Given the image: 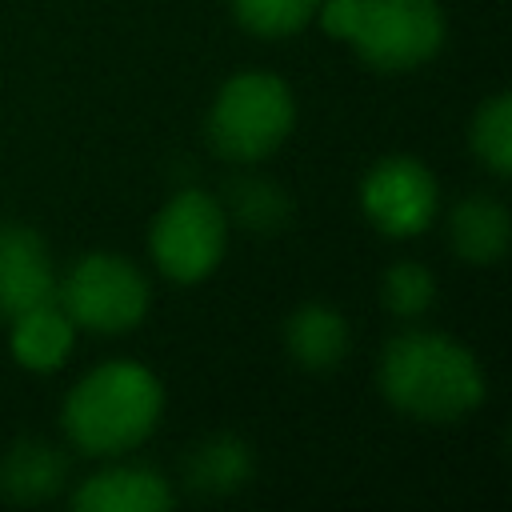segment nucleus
<instances>
[{
  "instance_id": "9b49d317",
  "label": "nucleus",
  "mask_w": 512,
  "mask_h": 512,
  "mask_svg": "<svg viewBox=\"0 0 512 512\" xmlns=\"http://www.w3.org/2000/svg\"><path fill=\"white\" fill-rule=\"evenodd\" d=\"M512 240V216L504 208V200L488 196V192H472L464 200H456L452 216H448V244L464 264L488 268L496 260H504Z\"/></svg>"
},
{
  "instance_id": "2eb2a0df",
  "label": "nucleus",
  "mask_w": 512,
  "mask_h": 512,
  "mask_svg": "<svg viewBox=\"0 0 512 512\" xmlns=\"http://www.w3.org/2000/svg\"><path fill=\"white\" fill-rule=\"evenodd\" d=\"M220 204H224L228 224H240L248 232H280L292 220V196L260 172L236 176Z\"/></svg>"
},
{
  "instance_id": "6e6552de",
  "label": "nucleus",
  "mask_w": 512,
  "mask_h": 512,
  "mask_svg": "<svg viewBox=\"0 0 512 512\" xmlns=\"http://www.w3.org/2000/svg\"><path fill=\"white\" fill-rule=\"evenodd\" d=\"M56 280L60 276L44 236L28 224H0V316L12 320L56 300Z\"/></svg>"
},
{
  "instance_id": "7ed1b4c3",
  "label": "nucleus",
  "mask_w": 512,
  "mask_h": 512,
  "mask_svg": "<svg viewBox=\"0 0 512 512\" xmlns=\"http://www.w3.org/2000/svg\"><path fill=\"white\" fill-rule=\"evenodd\" d=\"M316 20L372 72L388 76L424 68L448 40V20L436 0H320Z\"/></svg>"
},
{
  "instance_id": "a211bd4d",
  "label": "nucleus",
  "mask_w": 512,
  "mask_h": 512,
  "mask_svg": "<svg viewBox=\"0 0 512 512\" xmlns=\"http://www.w3.org/2000/svg\"><path fill=\"white\" fill-rule=\"evenodd\" d=\"M432 300H436V276L420 260H396L380 276V304L404 324L420 320L432 308Z\"/></svg>"
},
{
  "instance_id": "dca6fc26",
  "label": "nucleus",
  "mask_w": 512,
  "mask_h": 512,
  "mask_svg": "<svg viewBox=\"0 0 512 512\" xmlns=\"http://www.w3.org/2000/svg\"><path fill=\"white\" fill-rule=\"evenodd\" d=\"M468 148L492 176H512V96L492 92L468 124Z\"/></svg>"
},
{
  "instance_id": "0eeeda50",
  "label": "nucleus",
  "mask_w": 512,
  "mask_h": 512,
  "mask_svg": "<svg viewBox=\"0 0 512 512\" xmlns=\"http://www.w3.org/2000/svg\"><path fill=\"white\" fill-rule=\"evenodd\" d=\"M360 212L376 232L392 240H412L436 224L440 184L420 156H380L360 180Z\"/></svg>"
},
{
  "instance_id": "1a4fd4ad",
  "label": "nucleus",
  "mask_w": 512,
  "mask_h": 512,
  "mask_svg": "<svg viewBox=\"0 0 512 512\" xmlns=\"http://www.w3.org/2000/svg\"><path fill=\"white\" fill-rule=\"evenodd\" d=\"M72 508L76 512H168L176 508V492L156 468L116 456L108 468L76 484Z\"/></svg>"
},
{
  "instance_id": "f257e3e1",
  "label": "nucleus",
  "mask_w": 512,
  "mask_h": 512,
  "mask_svg": "<svg viewBox=\"0 0 512 512\" xmlns=\"http://www.w3.org/2000/svg\"><path fill=\"white\" fill-rule=\"evenodd\" d=\"M384 400L420 424H456L484 404V368L468 344L436 328L396 332L376 364Z\"/></svg>"
},
{
  "instance_id": "ddd939ff",
  "label": "nucleus",
  "mask_w": 512,
  "mask_h": 512,
  "mask_svg": "<svg viewBox=\"0 0 512 512\" xmlns=\"http://www.w3.org/2000/svg\"><path fill=\"white\" fill-rule=\"evenodd\" d=\"M348 344H352V328L344 312L324 300H308L284 320V348L308 372L336 368L348 356Z\"/></svg>"
},
{
  "instance_id": "20e7f679",
  "label": "nucleus",
  "mask_w": 512,
  "mask_h": 512,
  "mask_svg": "<svg viewBox=\"0 0 512 512\" xmlns=\"http://www.w3.org/2000/svg\"><path fill=\"white\" fill-rule=\"evenodd\" d=\"M296 128V92L276 72L228 76L208 108L204 136L220 160L252 168L268 160Z\"/></svg>"
},
{
  "instance_id": "f8f14e48",
  "label": "nucleus",
  "mask_w": 512,
  "mask_h": 512,
  "mask_svg": "<svg viewBox=\"0 0 512 512\" xmlns=\"http://www.w3.org/2000/svg\"><path fill=\"white\" fill-rule=\"evenodd\" d=\"M72 344H76V324L68 320V312L48 300V304H36L20 316L8 320V348H12V360L28 372H56L64 368V360L72 356Z\"/></svg>"
},
{
  "instance_id": "f3484780",
  "label": "nucleus",
  "mask_w": 512,
  "mask_h": 512,
  "mask_svg": "<svg viewBox=\"0 0 512 512\" xmlns=\"http://www.w3.org/2000/svg\"><path fill=\"white\" fill-rule=\"evenodd\" d=\"M236 24L260 40H284L316 20L320 0H228Z\"/></svg>"
},
{
  "instance_id": "423d86ee",
  "label": "nucleus",
  "mask_w": 512,
  "mask_h": 512,
  "mask_svg": "<svg viewBox=\"0 0 512 512\" xmlns=\"http://www.w3.org/2000/svg\"><path fill=\"white\" fill-rule=\"evenodd\" d=\"M224 204L204 188H180L148 224V256L172 284L208 280L228 248Z\"/></svg>"
},
{
  "instance_id": "4468645a",
  "label": "nucleus",
  "mask_w": 512,
  "mask_h": 512,
  "mask_svg": "<svg viewBox=\"0 0 512 512\" xmlns=\"http://www.w3.org/2000/svg\"><path fill=\"white\" fill-rule=\"evenodd\" d=\"M252 472H256V456L248 440H240L236 432H212L196 440L192 452L184 456V484L196 496H232L252 480Z\"/></svg>"
},
{
  "instance_id": "39448f33",
  "label": "nucleus",
  "mask_w": 512,
  "mask_h": 512,
  "mask_svg": "<svg viewBox=\"0 0 512 512\" xmlns=\"http://www.w3.org/2000/svg\"><path fill=\"white\" fill-rule=\"evenodd\" d=\"M56 304L68 312L76 332L120 336L132 332L152 304V288L144 272L120 252H84L60 280Z\"/></svg>"
},
{
  "instance_id": "f03ea898",
  "label": "nucleus",
  "mask_w": 512,
  "mask_h": 512,
  "mask_svg": "<svg viewBox=\"0 0 512 512\" xmlns=\"http://www.w3.org/2000/svg\"><path fill=\"white\" fill-rule=\"evenodd\" d=\"M164 416V384L140 360H104L84 372L64 404L60 428L64 440L96 460H116L140 448Z\"/></svg>"
},
{
  "instance_id": "9d476101",
  "label": "nucleus",
  "mask_w": 512,
  "mask_h": 512,
  "mask_svg": "<svg viewBox=\"0 0 512 512\" xmlns=\"http://www.w3.org/2000/svg\"><path fill=\"white\" fill-rule=\"evenodd\" d=\"M68 452L52 440L24 436L0 456V496L12 504H44L68 480Z\"/></svg>"
}]
</instances>
